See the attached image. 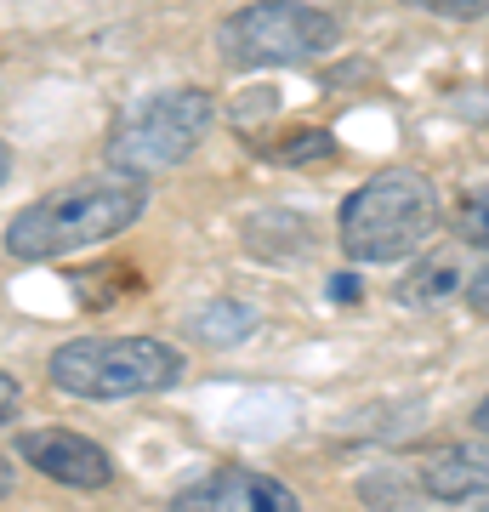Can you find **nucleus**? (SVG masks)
Wrapping results in <instances>:
<instances>
[{
	"mask_svg": "<svg viewBox=\"0 0 489 512\" xmlns=\"http://www.w3.org/2000/svg\"><path fill=\"white\" fill-rule=\"evenodd\" d=\"M336 154V143H330L325 131H302V137H285V148H279V160H330Z\"/></svg>",
	"mask_w": 489,
	"mask_h": 512,
	"instance_id": "obj_13",
	"label": "nucleus"
},
{
	"mask_svg": "<svg viewBox=\"0 0 489 512\" xmlns=\"http://www.w3.org/2000/svg\"><path fill=\"white\" fill-rule=\"evenodd\" d=\"M404 6H416V12H433V18H489V0H404Z\"/></svg>",
	"mask_w": 489,
	"mask_h": 512,
	"instance_id": "obj_12",
	"label": "nucleus"
},
{
	"mask_svg": "<svg viewBox=\"0 0 489 512\" xmlns=\"http://www.w3.org/2000/svg\"><path fill=\"white\" fill-rule=\"evenodd\" d=\"M472 427H478V433H489V393L478 399V410H472Z\"/></svg>",
	"mask_w": 489,
	"mask_h": 512,
	"instance_id": "obj_16",
	"label": "nucleus"
},
{
	"mask_svg": "<svg viewBox=\"0 0 489 512\" xmlns=\"http://www.w3.org/2000/svg\"><path fill=\"white\" fill-rule=\"evenodd\" d=\"M12 490V461H0V495Z\"/></svg>",
	"mask_w": 489,
	"mask_h": 512,
	"instance_id": "obj_18",
	"label": "nucleus"
},
{
	"mask_svg": "<svg viewBox=\"0 0 489 512\" xmlns=\"http://www.w3.org/2000/svg\"><path fill=\"white\" fill-rule=\"evenodd\" d=\"M171 507H217V512H290L296 495L268 473H245V467H217L211 478H194L188 490L171 495Z\"/></svg>",
	"mask_w": 489,
	"mask_h": 512,
	"instance_id": "obj_8",
	"label": "nucleus"
},
{
	"mask_svg": "<svg viewBox=\"0 0 489 512\" xmlns=\"http://www.w3.org/2000/svg\"><path fill=\"white\" fill-rule=\"evenodd\" d=\"M143 205H148L143 177H126V171L80 177V183L52 188L46 200L23 205L6 228V251L18 262H52V256H69L80 245H103V239L126 234L131 222L143 217Z\"/></svg>",
	"mask_w": 489,
	"mask_h": 512,
	"instance_id": "obj_1",
	"label": "nucleus"
},
{
	"mask_svg": "<svg viewBox=\"0 0 489 512\" xmlns=\"http://www.w3.org/2000/svg\"><path fill=\"white\" fill-rule=\"evenodd\" d=\"M217 120V103L200 86H171V92L143 97L137 109L109 131V171L126 177H154L182 165L205 143V131Z\"/></svg>",
	"mask_w": 489,
	"mask_h": 512,
	"instance_id": "obj_4",
	"label": "nucleus"
},
{
	"mask_svg": "<svg viewBox=\"0 0 489 512\" xmlns=\"http://www.w3.org/2000/svg\"><path fill=\"white\" fill-rule=\"evenodd\" d=\"M467 302H472V313H484V319H489V262L467 279Z\"/></svg>",
	"mask_w": 489,
	"mask_h": 512,
	"instance_id": "obj_14",
	"label": "nucleus"
},
{
	"mask_svg": "<svg viewBox=\"0 0 489 512\" xmlns=\"http://www.w3.org/2000/svg\"><path fill=\"white\" fill-rule=\"evenodd\" d=\"M18 456L29 461L40 478L63 484V490H103L114 478L109 450L91 444L86 433H69V427H35V433H23Z\"/></svg>",
	"mask_w": 489,
	"mask_h": 512,
	"instance_id": "obj_6",
	"label": "nucleus"
},
{
	"mask_svg": "<svg viewBox=\"0 0 489 512\" xmlns=\"http://www.w3.org/2000/svg\"><path fill=\"white\" fill-rule=\"evenodd\" d=\"M12 410H18V382H12V376L0 370V421L12 416Z\"/></svg>",
	"mask_w": 489,
	"mask_h": 512,
	"instance_id": "obj_15",
	"label": "nucleus"
},
{
	"mask_svg": "<svg viewBox=\"0 0 489 512\" xmlns=\"http://www.w3.org/2000/svg\"><path fill=\"white\" fill-rule=\"evenodd\" d=\"M188 330H194L200 342H211V348H228V342H245L256 330V313L245 308V302H211V308L194 313Z\"/></svg>",
	"mask_w": 489,
	"mask_h": 512,
	"instance_id": "obj_9",
	"label": "nucleus"
},
{
	"mask_svg": "<svg viewBox=\"0 0 489 512\" xmlns=\"http://www.w3.org/2000/svg\"><path fill=\"white\" fill-rule=\"evenodd\" d=\"M450 291H461V268H455V256H433V262H421L416 274H410V285H404L410 302H444Z\"/></svg>",
	"mask_w": 489,
	"mask_h": 512,
	"instance_id": "obj_10",
	"label": "nucleus"
},
{
	"mask_svg": "<svg viewBox=\"0 0 489 512\" xmlns=\"http://www.w3.org/2000/svg\"><path fill=\"white\" fill-rule=\"evenodd\" d=\"M52 387L74 399H143L182 382V353L154 336H80L52 353Z\"/></svg>",
	"mask_w": 489,
	"mask_h": 512,
	"instance_id": "obj_3",
	"label": "nucleus"
},
{
	"mask_svg": "<svg viewBox=\"0 0 489 512\" xmlns=\"http://www.w3.org/2000/svg\"><path fill=\"white\" fill-rule=\"evenodd\" d=\"M336 40H342L336 18L308 0H256L217 29V52L234 69H290V63L325 57Z\"/></svg>",
	"mask_w": 489,
	"mask_h": 512,
	"instance_id": "obj_5",
	"label": "nucleus"
},
{
	"mask_svg": "<svg viewBox=\"0 0 489 512\" xmlns=\"http://www.w3.org/2000/svg\"><path fill=\"white\" fill-rule=\"evenodd\" d=\"M421 490L450 507H489V433L467 444H438L421 456Z\"/></svg>",
	"mask_w": 489,
	"mask_h": 512,
	"instance_id": "obj_7",
	"label": "nucleus"
},
{
	"mask_svg": "<svg viewBox=\"0 0 489 512\" xmlns=\"http://www.w3.org/2000/svg\"><path fill=\"white\" fill-rule=\"evenodd\" d=\"M455 234H461V245L489 251V188H472L467 200H461V211H455Z\"/></svg>",
	"mask_w": 489,
	"mask_h": 512,
	"instance_id": "obj_11",
	"label": "nucleus"
},
{
	"mask_svg": "<svg viewBox=\"0 0 489 512\" xmlns=\"http://www.w3.org/2000/svg\"><path fill=\"white\" fill-rule=\"evenodd\" d=\"M6 177H12V148L0 143V188H6Z\"/></svg>",
	"mask_w": 489,
	"mask_h": 512,
	"instance_id": "obj_17",
	"label": "nucleus"
},
{
	"mask_svg": "<svg viewBox=\"0 0 489 512\" xmlns=\"http://www.w3.org/2000/svg\"><path fill=\"white\" fill-rule=\"evenodd\" d=\"M438 228V188L410 171H376L370 183H359L342 205V251L353 262H399V256L421 251Z\"/></svg>",
	"mask_w": 489,
	"mask_h": 512,
	"instance_id": "obj_2",
	"label": "nucleus"
}]
</instances>
